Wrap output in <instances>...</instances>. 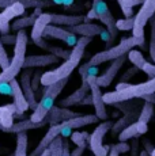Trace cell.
<instances>
[{
	"instance_id": "cell-1",
	"label": "cell",
	"mask_w": 155,
	"mask_h": 156,
	"mask_svg": "<svg viewBox=\"0 0 155 156\" xmlns=\"http://www.w3.org/2000/svg\"><path fill=\"white\" fill-rule=\"evenodd\" d=\"M91 42V37H80L78 40L76 45L74 46V49L71 50V55L63 62L61 65H59L56 69L53 71H48L44 72L42 79H41V86H50L56 82H60V80L68 79L71 76V73L74 72V69L79 65V62L82 61L83 56H85V50L86 48L90 45Z\"/></svg>"
},
{
	"instance_id": "cell-2",
	"label": "cell",
	"mask_w": 155,
	"mask_h": 156,
	"mask_svg": "<svg viewBox=\"0 0 155 156\" xmlns=\"http://www.w3.org/2000/svg\"><path fill=\"white\" fill-rule=\"evenodd\" d=\"M29 37L25 30L16 31V41L14 44V56L11 58L7 68L0 72V86L8 84L13 79H15L18 75L23 71L26 60V49H27Z\"/></svg>"
},
{
	"instance_id": "cell-3",
	"label": "cell",
	"mask_w": 155,
	"mask_h": 156,
	"mask_svg": "<svg viewBox=\"0 0 155 156\" xmlns=\"http://www.w3.org/2000/svg\"><path fill=\"white\" fill-rule=\"evenodd\" d=\"M150 94H155V77L139 84H129L124 90H114L112 92H106L103 94V102L106 105H116L124 101L143 99V97Z\"/></svg>"
},
{
	"instance_id": "cell-4",
	"label": "cell",
	"mask_w": 155,
	"mask_h": 156,
	"mask_svg": "<svg viewBox=\"0 0 155 156\" xmlns=\"http://www.w3.org/2000/svg\"><path fill=\"white\" fill-rule=\"evenodd\" d=\"M144 45V35L143 37H128V38H123L121 42L116 46L108 48V49L102 50V52H98L90 58L88 64L91 67H97L99 64H103V62L108 61H113V60L118 58L121 56H127L131 50L135 46H143Z\"/></svg>"
},
{
	"instance_id": "cell-5",
	"label": "cell",
	"mask_w": 155,
	"mask_h": 156,
	"mask_svg": "<svg viewBox=\"0 0 155 156\" xmlns=\"http://www.w3.org/2000/svg\"><path fill=\"white\" fill-rule=\"evenodd\" d=\"M112 128H113L112 121H103L102 124L98 125V126L94 129L93 133L90 134V139H88L90 149L95 156H109V152H110L112 147H109V145L105 147L102 144V140H103V137H105V134L108 133Z\"/></svg>"
},
{
	"instance_id": "cell-6",
	"label": "cell",
	"mask_w": 155,
	"mask_h": 156,
	"mask_svg": "<svg viewBox=\"0 0 155 156\" xmlns=\"http://www.w3.org/2000/svg\"><path fill=\"white\" fill-rule=\"evenodd\" d=\"M155 15V0H146L142 4L138 14L135 15V27L132 33L135 37H143L144 35V27L150 19Z\"/></svg>"
},
{
	"instance_id": "cell-7",
	"label": "cell",
	"mask_w": 155,
	"mask_h": 156,
	"mask_svg": "<svg viewBox=\"0 0 155 156\" xmlns=\"http://www.w3.org/2000/svg\"><path fill=\"white\" fill-rule=\"evenodd\" d=\"M93 8L97 12V16L103 25L106 26V30L109 31V34L112 35V38L114 40L117 37V26H116V22L117 20L114 19V16L110 12L108 4H106L103 0H93Z\"/></svg>"
},
{
	"instance_id": "cell-8",
	"label": "cell",
	"mask_w": 155,
	"mask_h": 156,
	"mask_svg": "<svg viewBox=\"0 0 155 156\" xmlns=\"http://www.w3.org/2000/svg\"><path fill=\"white\" fill-rule=\"evenodd\" d=\"M88 84H90V94L93 98V106L95 109V114L99 119L106 121L108 112H106V103L103 102V95L101 94V87L97 83V75H88Z\"/></svg>"
},
{
	"instance_id": "cell-9",
	"label": "cell",
	"mask_w": 155,
	"mask_h": 156,
	"mask_svg": "<svg viewBox=\"0 0 155 156\" xmlns=\"http://www.w3.org/2000/svg\"><path fill=\"white\" fill-rule=\"evenodd\" d=\"M26 8L27 7H26L22 2H15L11 5L5 7L4 11L0 12V33H2V34H8V31H10V29H11V25H10L11 19L23 15Z\"/></svg>"
},
{
	"instance_id": "cell-10",
	"label": "cell",
	"mask_w": 155,
	"mask_h": 156,
	"mask_svg": "<svg viewBox=\"0 0 155 156\" xmlns=\"http://www.w3.org/2000/svg\"><path fill=\"white\" fill-rule=\"evenodd\" d=\"M128 58V55L127 56H121L118 57V58L113 60L112 64L109 65V68L103 72L102 75H99V76H97V83L99 87H109L110 84L113 83V80H114V77L117 76V73L120 72V69L123 68L124 62L127 61Z\"/></svg>"
},
{
	"instance_id": "cell-11",
	"label": "cell",
	"mask_w": 155,
	"mask_h": 156,
	"mask_svg": "<svg viewBox=\"0 0 155 156\" xmlns=\"http://www.w3.org/2000/svg\"><path fill=\"white\" fill-rule=\"evenodd\" d=\"M33 73H34V72H31V68H25V69L20 72L19 83H20V87H22V90H23V94H25L26 99L29 102V106H30L31 110H34L35 107H37L38 102H37L35 91L33 90V86H31Z\"/></svg>"
},
{
	"instance_id": "cell-12",
	"label": "cell",
	"mask_w": 155,
	"mask_h": 156,
	"mask_svg": "<svg viewBox=\"0 0 155 156\" xmlns=\"http://www.w3.org/2000/svg\"><path fill=\"white\" fill-rule=\"evenodd\" d=\"M44 37L56 38V40L64 41V42L67 45H70V46H75L76 42H78L76 34L71 33L70 30H67L65 27H63V26L52 25V23L45 29V31H44Z\"/></svg>"
},
{
	"instance_id": "cell-13",
	"label": "cell",
	"mask_w": 155,
	"mask_h": 156,
	"mask_svg": "<svg viewBox=\"0 0 155 156\" xmlns=\"http://www.w3.org/2000/svg\"><path fill=\"white\" fill-rule=\"evenodd\" d=\"M10 88H11V95H13V98H14V105H15V107H16V114L18 115H22L26 110L30 109L29 102L26 99L25 94H23L22 87H20L18 80L13 79L10 82Z\"/></svg>"
},
{
	"instance_id": "cell-14",
	"label": "cell",
	"mask_w": 155,
	"mask_h": 156,
	"mask_svg": "<svg viewBox=\"0 0 155 156\" xmlns=\"http://www.w3.org/2000/svg\"><path fill=\"white\" fill-rule=\"evenodd\" d=\"M60 62V58L57 56L52 55H34V56H26L25 60V65H23V69L25 68H42L48 67V65H53Z\"/></svg>"
},
{
	"instance_id": "cell-15",
	"label": "cell",
	"mask_w": 155,
	"mask_h": 156,
	"mask_svg": "<svg viewBox=\"0 0 155 156\" xmlns=\"http://www.w3.org/2000/svg\"><path fill=\"white\" fill-rule=\"evenodd\" d=\"M60 134H61V124L50 125V128L48 129V132L45 133V136H44V139H41V141L35 147V149H33L30 156H40L45 149L49 148L50 144L53 143V140L57 136H60Z\"/></svg>"
},
{
	"instance_id": "cell-16",
	"label": "cell",
	"mask_w": 155,
	"mask_h": 156,
	"mask_svg": "<svg viewBox=\"0 0 155 156\" xmlns=\"http://www.w3.org/2000/svg\"><path fill=\"white\" fill-rule=\"evenodd\" d=\"M67 30H70L71 33L76 35H82V37H95V35H101L105 30L102 26L97 25V23H90V22H83L79 25H74V26H68L65 27Z\"/></svg>"
},
{
	"instance_id": "cell-17",
	"label": "cell",
	"mask_w": 155,
	"mask_h": 156,
	"mask_svg": "<svg viewBox=\"0 0 155 156\" xmlns=\"http://www.w3.org/2000/svg\"><path fill=\"white\" fill-rule=\"evenodd\" d=\"M147 130H148L147 124L138 119L136 122L128 125L127 128L120 132V134H118V140H120V141H128L129 139H135V137L140 136V134L147 133Z\"/></svg>"
},
{
	"instance_id": "cell-18",
	"label": "cell",
	"mask_w": 155,
	"mask_h": 156,
	"mask_svg": "<svg viewBox=\"0 0 155 156\" xmlns=\"http://www.w3.org/2000/svg\"><path fill=\"white\" fill-rule=\"evenodd\" d=\"M88 91H90V84L88 83H82V86L76 90L75 92H72L71 95H68L67 98L60 101L59 106L60 107H71V106H75V105L80 103L86 97H87Z\"/></svg>"
},
{
	"instance_id": "cell-19",
	"label": "cell",
	"mask_w": 155,
	"mask_h": 156,
	"mask_svg": "<svg viewBox=\"0 0 155 156\" xmlns=\"http://www.w3.org/2000/svg\"><path fill=\"white\" fill-rule=\"evenodd\" d=\"M48 125V121L44 118L42 122H33L30 118L29 119H23V121H19L16 124H13L10 128H2L3 132L5 133H20V132H27L30 129H40V128H44Z\"/></svg>"
},
{
	"instance_id": "cell-20",
	"label": "cell",
	"mask_w": 155,
	"mask_h": 156,
	"mask_svg": "<svg viewBox=\"0 0 155 156\" xmlns=\"http://www.w3.org/2000/svg\"><path fill=\"white\" fill-rule=\"evenodd\" d=\"M98 117L97 114H82L79 117H75V118H71V119H65V121L61 122V126L63 128H71V129H79L83 126H87V125L95 124L98 122Z\"/></svg>"
},
{
	"instance_id": "cell-21",
	"label": "cell",
	"mask_w": 155,
	"mask_h": 156,
	"mask_svg": "<svg viewBox=\"0 0 155 156\" xmlns=\"http://www.w3.org/2000/svg\"><path fill=\"white\" fill-rule=\"evenodd\" d=\"M50 23H52V14H49V12H42L40 16L37 18L35 23L33 25V30L30 33L31 41L44 37V31H45V29L50 25Z\"/></svg>"
},
{
	"instance_id": "cell-22",
	"label": "cell",
	"mask_w": 155,
	"mask_h": 156,
	"mask_svg": "<svg viewBox=\"0 0 155 156\" xmlns=\"http://www.w3.org/2000/svg\"><path fill=\"white\" fill-rule=\"evenodd\" d=\"M87 16L86 15H63V14H52V25L63 26V27H68V26L79 25V23L86 22Z\"/></svg>"
},
{
	"instance_id": "cell-23",
	"label": "cell",
	"mask_w": 155,
	"mask_h": 156,
	"mask_svg": "<svg viewBox=\"0 0 155 156\" xmlns=\"http://www.w3.org/2000/svg\"><path fill=\"white\" fill-rule=\"evenodd\" d=\"M41 10H42V7H37L35 11L30 15V16H25V18H20V19H15L13 22V25H11V29H13L14 31H19V30H23L26 27L33 26L35 23V20H37V18L42 14Z\"/></svg>"
},
{
	"instance_id": "cell-24",
	"label": "cell",
	"mask_w": 155,
	"mask_h": 156,
	"mask_svg": "<svg viewBox=\"0 0 155 156\" xmlns=\"http://www.w3.org/2000/svg\"><path fill=\"white\" fill-rule=\"evenodd\" d=\"M35 45H37L38 48H41L42 50H48V52H50L52 55H55V56H57L59 58H64V60H67L68 57H70L71 55V52L70 50H65V49H61V48H57V46H52L48 41L44 40V37H41V38H38V40H34L33 41Z\"/></svg>"
},
{
	"instance_id": "cell-25",
	"label": "cell",
	"mask_w": 155,
	"mask_h": 156,
	"mask_svg": "<svg viewBox=\"0 0 155 156\" xmlns=\"http://www.w3.org/2000/svg\"><path fill=\"white\" fill-rule=\"evenodd\" d=\"M14 113H16L15 105H5V106H0V129L2 128H10L14 124Z\"/></svg>"
},
{
	"instance_id": "cell-26",
	"label": "cell",
	"mask_w": 155,
	"mask_h": 156,
	"mask_svg": "<svg viewBox=\"0 0 155 156\" xmlns=\"http://www.w3.org/2000/svg\"><path fill=\"white\" fill-rule=\"evenodd\" d=\"M139 114H140L139 110H135V112H131V113H125V115L123 117V118H120L114 125H113L112 133L113 134H117V133L120 134V132L123 130V129H125L128 125L133 124V119L139 118Z\"/></svg>"
},
{
	"instance_id": "cell-27",
	"label": "cell",
	"mask_w": 155,
	"mask_h": 156,
	"mask_svg": "<svg viewBox=\"0 0 155 156\" xmlns=\"http://www.w3.org/2000/svg\"><path fill=\"white\" fill-rule=\"evenodd\" d=\"M15 2H22L26 7H30V8H37V7H50L52 3L48 2V0H0V8H5L8 5H11L13 3Z\"/></svg>"
},
{
	"instance_id": "cell-28",
	"label": "cell",
	"mask_w": 155,
	"mask_h": 156,
	"mask_svg": "<svg viewBox=\"0 0 155 156\" xmlns=\"http://www.w3.org/2000/svg\"><path fill=\"white\" fill-rule=\"evenodd\" d=\"M14 156H27V133H16V147Z\"/></svg>"
},
{
	"instance_id": "cell-29",
	"label": "cell",
	"mask_w": 155,
	"mask_h": 156,
	"mask_svg": "<svg viewBox=\"0 0 155 156\" xmlns=\"http://www.w3.org/2000/svg\"><path fill=\"white\" fill-rule=\"evenodd\" d=\"M128 60L132 62V65H135L136 68L142 69L144 67V64L147 62V60L144 58V56L142 55L140 50H136V49H132L129 53H128Z\"/></svg>"
},
{
	"instance_id": "cell-30",
	"label": "cell",
	"mask_w": 155,
	"mask_h": 156,
	"mask_svg": "<svg viewBox=\"0 0 155 156\" xmlns=\"http://www.w3.org/2000/svg\"><path fill=\"white\" fill-rule=\"evenodd\" d=\"M154 115V103H150V102H144V105L142 106L140 109V114H139V121L142 122H146L148 124L150 119L153 118Z\"/></svg>"
},
{
	"instance_id": "cell-31",
	"label": "cell",
	"mask_w": 155,
	"mask_h": 156,
	"mask_svg": "<svg viewBox=\"0 0 155 156\" xmlns=\"http://www.w3.org/2000/svg\"><path fill=\"white\" fill-rule=\"evenodd\" d=\"M116 26H117L118 31H132L133 27H135V16H129L125 18V19H118L116 22Z\"/></svg>"
},
{
	"instance_id": "cell-32",
	"label": "cell",
	"mask_w": 155,
	"mask_h": 156,
	"mask_svg": "<svg viewBox=\"0 0 155 156\" xmlns=\"http://www.w3.org/2000/svg\"><path fill=\"white\" fill-rule=\"evenodd\" d=\"M150 48H148V52H150V57L153 60V62H155V15L150 19Z\"/></svg>"
},
{
	"instance_id": "cell-33",
	"label": "cell",
	"mask_w": 155,
	"mask_h": 156,
	"mask_svg": "<svg viewBox=\"0 0 155 156\" xmlns=\"http://www.w3.org/2000/svg\"><path fill=\"white\" fill-rule=\"evenodd\" d=\"M87 139H90V136L86 132H74L71 134V141L76 144L78 147H85L86 148V140Z\"/></svg>"
},
{
	"instance_id": "cell-34",
	"label": "cell",
	"mask_w": 155,
	"mask_h": 156,
	"mask_svg": "<svg viewBox=\"0 0 155 156\" xmlns=\"http://www.w3.org/2000/svg\"><path fill=\"white\" fill-rule=\"evenodd\" d=\"M50 156H63V137L57 136L49 147Z\"/></svg>"
},
{
	"instance_id": "cell-35",
	"label": "cell",
	"mask_w": 155,
	"mask_h": 156,
	"mask_svg": "<svg viewBox=\"0 0 155 156\" xmlns=\"http://www.w3.org/2000/svg\"><path fill=\"white\" fill-rule=\"evenodd\" d=\"M10 61L11 60L8 58V55L4 49V44H3V41H2V37H0V68H2V69L7 68Z\"/></svg>"
},
{
	"instance_id": "cell-36",
	"label": "cell",
	"mask_w": 155,
	"mask_h": 156,
	"mask_svg": "<svg viewBox=\"0 0 155 156\" xmlns=\"http://www.w3.org/2000/svg\"><path fill=\"white\" fill-rule=\"evenodd\" d=\"M90 69H91V65L88 62L79 67V75L82 77V83H88L87 79H88V75H90Z\"/></svg>"
},
{
	"instance_id": "cell-37",
	"label": "cell",
	"mask_w": 155,
	"mask_h": 156,
	"mask_svg": "<svg viewBox=\"0 0 155 156\" xmlns=\"http://www.w3.org/2000/svg\"><path fill=\"white\" fill-rule=\"evenodd\" d=\"M42 72L41 71H35L33 73V77H31V86H33V90L34 91H38L40 88V84H41V79H42Z\"/></svg>"
},
{
	"instance_id": "cell-38",
	"label": "cell",
	"mask_w": 155,
	"mask_h": 156,
	"mask_svg": "<svg viewBox=\"0 0 155 156\" xmlns=\"http://www.w3.org/2000/svg\"><path fill=\"white\" fill-rule=\"evenodd\" d=\"M82 115L80 113H75V112H71L68 107H61V118L63 121L65 119H71V118H75V117H79Z\"/></svg>"
},
{
	"instance_id": "cell-39",
	"label": "cell",
	"mask_w": 155,
	"mask_h": 156,
	"mask_svg": "<svg viewBox=\"0 0 155 156\" xmlns=\"http://www.w3.org/2000/svg\"><path fill=\"white\" fill-rule=\"evenodd\" d=\"M142 71L144 72L146 75H147L150 79H153V77H155V64H151V62H146L144 67L142 68Z\"/></svg>"
},
{
	"instance_id": "cell-40",
	"label": "cell",
	"mask_w": 155,
	"mask_h": 156,
	"mask_svg": "<svg viewBox=\"0 0 155 156\" xmlns=\"http://www.w3.org/2000/svg\"><path fill=\"white\" fill-rule=\"evenodd\" d=\"M138 71H139V68H136L135 65H133V67L131 68V69H128L127 72H125V75H124L123 77H121V82H127L128 79H131L132 76H135V73H136Z\"/></svg>"
},
{
	"instance_id": "cell-41",
	"label": "cell",
	"mask_w": 155,
	"mask_h": 156,
	"mask_svg": "<svg viewBox=\"0 0 155 156\" xmlns=\"http://www.w3.org/2000/svg\"><path fill=\"white\" fill-rule=\"evenodd\" d=\"M116 149H117L120 154H125V152L129 151V145L127 144V141H120L118 144H116Z\"/></svg>"
},
{
	"instance_id": "cell-42",
	"label": "cell",
	"mask_w": 155,
	"mask_h": 156,
	"mask_svg": "<svg viewBox=\"0 0 155 156\" xmlns=\"http://www.w3.org/2000/svg\"><path fill=\"white\" fill-rule=\"evenodd\" d=\"M2 41H3V44H8V45H13V44H15V41H16V35H8V34H2Z\"/></svg>"
},
{
	"instance_id": "cell-43",
	"label": "cell",
	"mask_w": 155,
	"mask_h": 156,
	"mask_svg": "<svg viewBox=\"0 0 155 156\" xmlns=\"http://www.w3.org/2000/svg\"><path fill=\"white\" fill-rule=\"evenodd\" d=\"M63 156H71L70 154V145L67 140H63Z\"/></svg>"
},
{
	"instance_id": "cell-44",
	"label": "cell",
	"mask_w": 155,
	"mask_h": 156,
	"mask_svg": "<svg viewBox=\"0 0 155 156\" xmlns=\"http://www.w3.org/2000/svg\"><path fill=\"white\" fill-rule=\"evenodd\" d=\"M85 147H76L75 149H74V152L71 154V156H82L83 152H85Z\"/></svg>"
},
{
	"instance_id": "cell-45",
	"label": "cell",
	"mask_w": 155,
	"mask_h": 156,
	"mask_svg": "<svg viewBox=\"0 0 155 156\" xmlns=\"http://www.w3.org/2000/svg\"><path fill=\"white\" fill-rule=\"evenodd\" d=\"M154 148L155 147L153 145V144H151L150 141H144V149L147 152H150V154H153V151H154Z\"/></svg>"
},
{
	"instance_id": "cell-46",
	"label": "cell",
	"mask_w": 155,
	"mask_h": 156,
	"mask_svg": "<svg viewBox=\"0 0 155 156\" xmlns=\"http://www.w3.org/2000/svg\"><path fill=\"white\" fill-rule=\"evenodd\" d=\"M109 156H120V152L116 149V147L113 145L112 148H110V152H109Z\"/></svg>"
},
{
	"instance_id": "cell-47",
	"label": "cell",
	"mask_w": 155,
	"mask_h": 156,
	"mask_svg": "<svg viewBox=\"0 0 155 156\" xmlns=\"http://www.w3.org/2000/svg\"><path fill=\"white\" fill-rule=\"evenodd\" d=\"M128 86H129V83H127V82H121V83H118V84H117L116 90H124V88H127Z\"/></svg>"
},
{
	"instance_id": "cell-48",
	"label": "cell",
	"mask_w": 155,
	"mask_h": 156,
	"mask_svg": "<svg viewBox=\"0 0 155 156\" xmlns=\"http://www.w3.org/2000/svg\"><path fill=\"white\" fill-rule=\"evenodd\" d=\"M40 156H50V149L48 148V149H45V151L42 152V154H41Z\"/></svg>"
},
{
	"instance_id": "cell-49",
	"label": "cell",
	"mask_w": 155,
	"mask_h": 156,
	"mask_svg": "<svg viewBox=\"0 0 155 156\" xmlns=\"http://www.w3.org/2000/svg\"><path fill=\"white\" fill-rule=\"evenodd\" d=\"M139 156H151V154H150V152H147V151L144 149V151L140 152V155H139Z\"/></svg>"
},
{
	"instance_id": "cell-50",
	"label": "cell",
	"mask_w": 155,
	"mask_h": 156,
	"mask_svg": "<svg viewBox=\"0 0 155 156\" xmlns=\"http://www.w3.org/2000/svg\"><path fill=\"white\" fill-rule=\"evenodd\" d=\"M72 2H74V0H64V3H63V4H64V5H70V4H72Z\"/></svg>"
},
{
	"instance_id": "cell-51",
	"label": "cell",
	"mask_w": 155,
	"mask_h": 156,
	"mask_svg": "<svg viewBox=\"0 0 155 156\" xmlns=\"http://www.w3.org/2000/svg\"><path fill=\"white\" fill-rule=\"evenodd\" d=\"M53 3H55V4H63L64 0H53Z\"/></svg>"
},
{
	"instance_id": "cell-52",
	"label": "cell",
	"mask_w": 155,
	"mask_h": 156,
	"mask_svg": "<svg viewBox=\"0 0 155 156\" xmlns=\"http://www.w3.org/2000/svg\"><path fill=\"white\" fill-rule=\"evenodd\" d=\"M117 3H118V5H121L124 3V0H117Z\"/></svg>"
},
{
	"instance_id": "cell-53",
	"label": "cell",
	"mask_w": 155,
	"mask_h": 156,
	"mask_svg": "<svg viewBox=\"0 0 155 156\" xmlns=\"http://www.w3.org/2000/svg\"><path fill=\"white\" fill-rule=\"evenodd\" d=\"M151 156H155V148H154V151H153V154H151Z\"/></svg>"
},
{
	"instance_id": "cell-54",
	"label": "cell",
	"mask_w": 155,
	"mask_h": 156,
	"mask_svg": "<svg viewBox=\"0 0 155 156\" xmlns=\"http://www.w3.org/2000/svg\"><path fill=\"white\" fill-rule=\"evenodd\" d=\"M8 156H14V155H8Z\"/></svg>"
}]
</instances>
